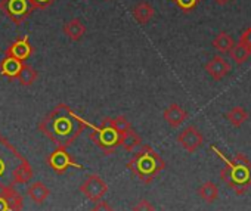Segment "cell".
<instances>
[{"mask_svg": "<svg viewBox=\"0 0 251 211\" xmlns=\"http://www.w3.org/2000/svg\"><path fill=\"white\" fill-rule=\"evenodd\" d=\"M90 211H114V208H112L106 201L99 199V201H96V202H95V205L92 207V210H90Z\"/></svg>", "mask_w": 251, "mask_h": 211, "instance_id": "cell-28", "label": "cell"}, {"mask_svg": "<svg viewBox=\"0 0 251 211\" xmlns=\"http://www.w3.org/2000/svg\"><path fill=\"white\" fill-rule=\"evenodd\" d=\"M90 126V124H89ZM93 129V132L89 135L90 141L99 148L102 149V152L105 155H111L114 154V151L121 146V135L117 132V129L112 124V118H105L100 126L95 127L90 126Z\"/></svg>", "mask_w": 251, "mask_h": 211, "instance_id": "cell-5", "label": "cell"}, {"mask_svg": "<svg viewBox=\"0 0 251 211\" xmlns=\"http://www.w3.org/2000/svg\"><path fill=\"white\" fill-rule=\"evenodd\" d=\"M166 161L150 145H141V149L127 163V168L144 183H151L164 168Z\"/></svg>", "mask_w": 251, "mask_h": 211, "instance_id": "cell-4", "label": "cell"}, {"mask_svg": "<svg viewBox=\"0 0 251 211\" xmlns=\"http://www.w3.org/2000/svg\"><path fill=\"white\" fill-rule=\"evenodd\" d=\"M33 179V168L28 160L0 135V188L25 185Z\"/></svg>", "mask_w": 251, "mask_h": 211, "instance_id": "cell-2", "label": "cell"}, {"mask_svg": "<svg viewBox=\"0 0 251 211\" xmlns=\"http://www.w3.org/2000/svg\"><path fill=\"white\" fill-rule=\"evenodd\" d=\"M62 31L64 34L73 40V42H78L84 34H86V25L81 23V20L78 18H73L70 21H67L62 27Z\"/></svg>", "mask_w": 251, "mask_h": 211, "instance_id": "cell-15", "label": "cell"}, {"mask_svg": "<svg viewBox=\"0 0 251 211\" xmlns=\"http://www.w3.org/2000/svg\"><path fill=\"white\" fill-rule=\"evenodd\" d=\"M46 163L56 173V174H65L67 170L70 167H75V168H81L74 158L71 157V154L67 151V148L62 146H56L55 151H52L48 157H46Z\"/></svg>", "mask_w": 251, "mask_h": 211, "instance_id": "cell-7", "label": "cell"}, {"mask_svg": "<svg viewBox=\"0 0 251 211\" xmlns=\"http://www.w3.org/2000/svg\"><path fill=\"white\" fill-rule=\"evenodd\" d=\"M205 71L214 81L223 80L229 72H230V64L222 58V56H213L207 64H205Z\"/></svg>", "mask_w": 251, "mask_h": 211, "instance_id": "cell-12", "label": "cell"}, {"mask_svg": "<svg viewBox=\"0 0 251 211\" xmlns=\"http://www.w3.org/2000/svg\"><path fill=\"white\" fill-rule=\"evenodd\" d=\"M173 3H175L182 12L189 14V12H192V11L198 6L200 0H173Z\"/></svg>", "mask_w": 251, "mask_h": 211, "instance_id": "cell-25", "label": "cell"}, {"mask_svg": "<svg viewBox=\"0 0 251 211\" xmlns=\"http://www.w3.org/2000/svg\"><path fill=\"white\" fill-rule=\"evenodd\" d=\"M198 195L204 202L211 204L219 198V188L213 182H205L198 188Z\"/></svg>", "mask_w": 251, "mask_h": 211, "instance_id": "cell-19", "label": "cell"}, {"mask_svg": "<svg viewBox=\"0 0 251 211\" xmlns=\"http://www.w3.org/2000/svg\"><path fill=\"white\" fill-rule=\"evenodd\" d=\"M179 145L189 154H194L204 143V136L195 126H188L177 136Z\"/></svg>", "mask_w": 251, "mask_h": 211, "instance_id": "cell-10", "label": "cell"}, {"mask_svg": "<svg viewBox=\"0 0 251 211\" xmlns=\"http://www.w3.org/2000/svg\"><path fill=\"white\" fill-rule=\"evenodd\" d=\"M133 211H155V207L148 199H141L133 205Z\"/></svg>", "mask_w": 251, "mask_h": 211, "instance_id": "cell-27", "label": "cell"}, {"mask_svg": "<svg viewBox=\"0 0 251 211\" xmlns=\"http://www.w3.org/2000/svg\"><path fill=\"white\" fill-rule=\"evenodd\" d=\"M163 118L166 120V123L173 127V129H177L179 126H182L185 123V120L188 118V113L180 107L177 103H172L169 107L164 110L163 113Z\"/></svg>", "mask_w": 251, "mask_h": 211, "instance_id": "cell-13", "label": "cell"}, {"mask_svg": "<svg viewBox=\"0 0 251 211\" xmlns=\"http://www.w3.org/2000/svg\"><path fill=\"white\" fill-rule=\"evenodd\" d=\"M33 52H34V47H33V45L30 43V39H28L27 36L17 39L14 43H11V45L5 49V55H6V56H12V58L18 59V61H21V62H24V64H25V61L33 55Z\"/></svg>", "mask_w": 251, "mask_h": 211, "instance_id": "cell-11", "label": "cell"}, {"mask_svg": "<svg viewBox=\"0 0 251 211\" xmlns=\"http://www.w3.org/2000/svg\"><path fill=\"white\" fill-rule=\"evenodd\" d=\"M36 11L33 0H0V12L14 24L21 25Z\"/></svg>", "mask_w": 251, "mask_h": 211, "instance_id": "cell-6", "label": "cell"}, {"mask_svg": "<svg viewBox=\"0 0 251 211\" xmlns=\"http://www.w3.org/2000/svg\"><path fill=\"white\" fill-rule=\"evenodd\" d=\"M229 53H230V58L233 59V62L236 65H241V64L247 62L250 59V56H251V50L248 47L239 45V43L238 45H233V47L230 49Z\"/></svg>", "mask_w": 251, "mask_h": 211, "instance_id": "cell-23", "label": "cell"}, {"mask_svg": "<svg viewBox=\"0 0 251 211\" xmlns=\"http://www.w3.org/2000/svg\"><path fill=\"white\" fill-rule=\"evenodd\" d=\"M233 45H235L233 39H232L226 31H220V33L213 39V47H214L219 53H222V55L229 53L230 49L233 47Z\"/></svg>", "mask_w": 251, "mask_h": 211, "instance_id": "cell-18", "label": "cell"}, {"mask_svg": "<svg viewBox=\"0 0 251 211\" xmlns=\"http://www.w3.org/2000/svg\"><path fill=\"white\" fill-rule=\"evenodd\" d=\"M112 124H114V127L117 129V132L123 136V135H126L127 133L130 129H132V124H130V121L126 118L124 116H118V117H115V118H112Z\"/></svg>", "mask_w": 251, "mask_h": 211, "instance_id": "cell-24", "label": "cell"}, {"mask_svg": "<svg viewBox=\"0 0 251 211\" xmlns=\"http://www.w3.org/2000/svg\"><path fill=\"white\" fill-rule=\"evenodd\" d=\"M23 65H24V62L5 55V58L0 61V75H3L9 80H17Z\"/></svg>", "mask_w": 251, "mask_h": 211, "instance_id": "cell-14", "label": "cell"}, {"mask_svg": "<svg viewBox=\"0 0 251 211\" xmlns=\"http://www.w3.org/2000/svg\"><path fill=\"white\" fill-rule=\"evenodd\" d=\"M87 123L65 103H59L39 123V130L56 146L68 148L84 132Z\"/></svg>", "mask_w": 251, "mask_h": 211, "instance_id": "cell-1", "label": "cell"}, {"mask_svg": "<svg viewBox=\"0 0 251 211\" xmlns=\"http://www.w3.org/2000/svg\"><path fill=\"white\" fill-rule=\"evenodd\" d=\"M211 151L223 161V168L220 171V179L236 193L244 195L251 188V160L238 152L233 158H227L223 152H220L214 145H211Z\"/></svg>", "mask_w": 251, "mask_h": 211, "instance_id": "cell-3", "label": "cell"}, {"mask_svg": "<svg viewBox=\"0 0 251 211\" xmlns=\"http://www.w3.org/2000/svg\"><path fill=\"white\" fill-rule=\"evenodd\" d=\"M27 195L31 198V201H33L34 204H43V202L49 198L50 190H49V188H48L45 183H42V182H34L33 185L28 186Z\"/></svg>", "mask_w": 251, "mask_h": 211, "instance_id": "cell-17", "label": "cell"}, {"mask_svg": "<svg viewBox=\"0 0 251 211\" xmlns=\"http://www.w3.org/2000/svg\"><path fill=\"white\" fill-rule=\"evenodd\" d=\"M238 43L242 45V46H245V47H248V49L251 50V27L245 28V30L241 33L239 42H238Z\"/></svg>", "mask_w": 251, "mask_h": 211, "instance_id": "cell-26", "label": "cell"}, {"mask_svg": "<svg viewBox=\"0 0 251 211\" xmlns=\"http://www.w3.org/2000/svg\"><path fill=\"white\" fill-rule=\"evenodd\" d=\"M214 2L217 3V5H220V6H225V5H227L230 0H214Z\"/></svg>", "mask_w": 251, "mask_h": 211, "instance_id": "cell-30", "label": "cell"}, {"mask_svg": "<svg viewBox=\"0 0 251 211\" xmlns=\"http://www.w3.org/2000/svg\"><path fill=\"white\" fill-rule=\"evenodd\" d=\"M80 192L90 201L96 202L108 192V183L98 174H89L80 185Z\"/></svg>", "mask_w": 251, "mask_h": 211, "instance_id": "cell-8", "label": "cell"}, {"mask_svg": "<svg viewBox=\"0 0 251 211\" xmlns=\"http://www.w3.org/2000/svg\"><path fill=\"white\" fill-rule=\"evenodd\" d=\"M141 145H142V139H141V136H139L133 129H130L127 133L121 136V146H123L126 151H127V152L135 151V149L139 148Z\"/></svg>", "mask_w": 251, "mask_h": 211, "instance_id": "cell-20", "label": "cell"}, {"mask_svg": "<svg viewBox=\"0 0 251 211\" xmlns=\"http://www.w3.org/2000/svg\"><path fill=\"white\" fill-rule=\"evenodd\" d=\"M33 2L36 5V9H48L56 2V0H33Z\"/></svg>", "mask_w": 251, "mask_h": 211, "instance_id": "cell-29", "label": "cell"}, {"mask_svg": "<svg viewBox=\"0 0 251 211\" xmlns=\"http://www.w3.org/2000/svg\"><path fill=\"white\" fill-rule=\"evenodd\" d=\"M248 117H250L248 113L244 108H241V107H235V108H232V110H229L226 113V120L233 127H241L248 120Z\"/></svg>", "mask_w": 251, "mask_h": 211, "instance_id": "cell-22", "label": "cell"}, {"mask_svg": "<svg viewBox=\"0 0 251 211\" xmlns=\"http://www.w3.org/2000/svg\"><path fill=\"white\" fill-rule=\"evenodd\" d=\"M23 204V196L15 186L0 188V211H21Z\"/></svg>", "mask_w": 251, "mask_h": 211, "instance_id": "cell-9", "label": "cell"}, {"mask_svg": "<svg viewBox=\"0 0 251 211\" xmlns=\"http://www.w3.org/2000/svg\"><path fill=\"white\" fill-rule=\"evenodd\" d=\"M37 78H39V72L31 65H27V64L23 65V68H21V71H20V74L17 77V80L20 81V84L21 86H25V87L33 86Z\"/></svg>", "mask_w": 251, "mask_h": 211, "instance_id": "cell-21", "label": "cell"}, {"mask_svg": "<svg viewBox=\"0 0 251 211\" xmlns=\"http://www.w3.org/2000/svg\"><path fill=\"white\" fill-rule=\"evenodd\" d=\"M132 15H133V18L136 20L138 24L145 25V24H148L154 18L155 11H154V8L148 2H139L132 9Z\"/></svg>", "mask_w": 251, "mask_h": 211, "instance_id": "cell-16", "label": "cell"}]
</instances>
